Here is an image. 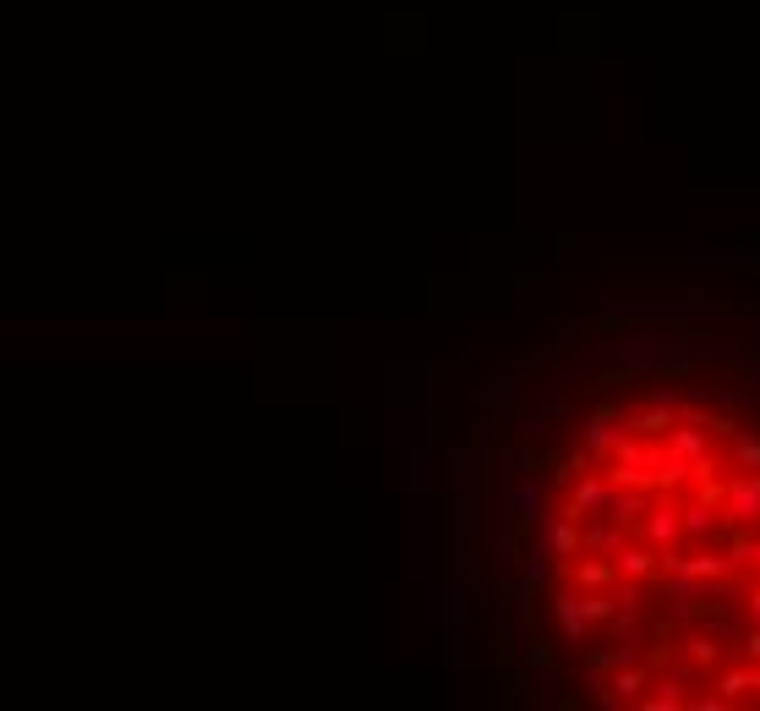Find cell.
Wrapping results in <instances>:
<instances>
[{"label": "cell", "instance_id": "1", "mask_svg": "<svg viewBox=\"0 0 760 711\" xmlns=\"http://www.w3.org/2000/svg\"><path fill=\"white\" fill-rule=\"evenodd\" d=\"M618 356H624L629 367H684L689 345L684 340H624Z\"/></svg>", "mask_w": 760, "mask_h": 711}, {"label": "cell", "instance_id": "2", "mask_svg": "<svg viewBox=\"0 0 760 711\" xmlns=\"http://www.w3.org/2000/svg\"><path fill=\"white\" fill-rule=\"evenodd\" d=\"M717 504L728 509V520H733L739 531H750L755 520H760V476H739V482H728Z\"/></svg>", "mask_w": 760, "mask_h": 711}, {"label": "cell", "instance_id": "3", "mask_svg": "<svg viewBox=\"0 0 760 711\" xmlns=\"http://www.w3.org/2000/svg\"><path fill=\"white\" fill-rule=\"evenodd\" d=\"M706 449H711V444H706V427H700V422H673V427H668V454H662V460L695 471V460H700Z\"/></svg>", "mask_w": 760, "mask_h": 711}, {"label": "cell", "instance_id": "4", "mask_svg": "<svg viewBox=\"0 0 760 711\" xmlns=\"http://www.w3.org/2000/svg\"><path fill=\"white\" fill-rule=\"evenodd\" d=\"M607 498H613V482H607V476H580L575 493H569V509H564V515H569V520H586L591 509H607Z\"/></svg>", "mask_w": 760, "mask_h": 711}, {"label": "cell", "instance_id": "5", "mask_svg": "<svg viewBox=\"0 0 760 711\" xmlns=\"http://www.w3.org/2000/svg\"><path fill=\"white\" fill-rule=\"evenodd\" d=\"M629 433V416L624 411H596L591 427H586V449L591 454H613V444Z\"/></svg>", "mask_w": 760, "mask_h": 711}, {"label": "cell", "instance_id": "6", "mask_svg": "<svg viewBox=\"0 0 760 711\" xmlns=\"http://www.w3.org/2000/svg\"><path fill=\"white\" fill-rule=\"evenodd\" d=\"M646 487H629V493H618L613 487V498H607V520H613V526H635L640 515H646Z\"/></svg>", "mask_w": 760, "mask_h": 711}, {"label": "cell", "instance_id": "7", "mask_svg": "<svg viewBox=\"0 0 760 711\" xmlns=\"http://www.w3.org/2000/svg\"><path fill=\"white\" fill-rule=\"evenodd\" d=\"M646 542L651 547H673L678 542V509L673 504H646Z\"/></svg>", "mask_w": 760, "mask_h": 711}, {"label": "cell", "instance_id": "8", "mask_svg": "<svg viewBox=\"0 0 760 711\" xmlns=\"http://www.w3.org/2000/svg\"><path fill=\"white\" fill-rule=\"evenodd\" d=\"M553 613H558V624H564V635L580 646V640H586V629H591L586 602H580V597H558V602H553Z\"/></svg>", "mask_w": 760, "mask_h": 711}, {"label": "cell", "instance_id": "9", "mask_svg": "<svg viewBox=\"0 0 760 711\" xmlns=\"http://www.w3.org/2000/svg\"><path fill=\"white\" fill-rule=\"evenodd\" d=\"M509 504L520 509L525 520H536V509H542V482H536L531 471H520V476H514V487H509Z\"/></svg>", "mask_w": 760, "mask_h": 711}, {"label": "cell", "instance_id": "10", "mask_svg": "<svg viewBox=\"0 0 760 711\" xmlns=\"http://www.w3.org/2000/svg\"><path fill=\"white\" fill-rule=\"evenodd\" d=\"M542 547H547V553H580V520H558V526H547V536H542Z\"/></svg>", "mask_w": 760, "mask_h": 711}, {"label": "cell", "instance_id": "11", "mask_svg": "<svg viewBox=\"0 0 760 711\" xmlns=\"http://www.w3.org/2000/svg\"><path fill=\"white\" fill-rule=\"evenodd\" d=\"M711 509H717V504H706V498H700V504H689V509H678V531L711 536V531H717V515H711Z\"/></svg>", "mask_w": 760, "mask_h": 711}, {"label": "cell", "instance_id": "12", "mask_svg": "<svg viewBox=\"0 0 760 711\" xmlns=\"http://www.w3.org/2000/svg\"><path fill=\"white\" fill-rule=\"evenodd\" d=\"M613 569H618V575H629V580H646L651 575V547H618Z\"/></svg>", "mask_w": 760, "mask_h": 711}, {"label": "cell", "instance_id": "13", "mask_svg": "<svg viewBox=\"0 0 760 711\" xmlns=\"http://www.w3.org/2000/svg\"><path fill=\"white\" fill-rule=\"evenodd\" d=\"M607 312H689V301L684 296H668V301H629V296H613L607 301Z\"/></svg>", "mask_w": 760, "mask_h": 711}, {"label": "cell", "instance_id": "14", "mask_svg": "<svg viewBox=\"0 0 760 711\" xmlns=\"http://www.w3.org/2000/svg\"><path fill=\"white\" fill-rule=\"evenodd\" d=\"M640 706L646 711H678V706H689V695H684V684H657V695H646Z\"/></svg>", "mask_w": 760, "mask_h": 711}, {"label": "cell", "instance_id": "15", "mask_svg": "<svg viewBox=\"0 0 760 711\" xmlns=\"http://www.w3.org/2000/svg\"><path fill=\"white\" fill-rule=\"evenodd\" d=\"M613 690L624 695V701H635V695L646 690V673H640V668H624V662H618V679H613Z\"/></svg>", "mask_w": 760, "mask_h": 711}, {"label": "cell", "instance_id": "16", "mask_svg": "<svg viewBox=\"0 0 760 711\" xmlns=\"http://www.w3.org/2000/svg\"><path fill=\"white\" fill-rule=\"evenodd\" d=\"M750 690H760V673H728V679H722V701H739V695H750Z\"/></svg>", "mask_w": 760, "mask_h": 711}, {"label": "cell", "instance_id": "17", "mask_svg": "<svg viewBox=\"0 0 760 711\" xmlns=\"http://www.w3.org/2000/svg\"><path fill=\"white\" fill-rule=\"evenodd\" d=\"M733 460H739L744 471H760V438H755V433H739V444H733Z\"/></svg>", "mask_w": 760, "mask_h": 711}, {"label": "cell", "instance_id": "18", "mask_svg": "<svg viewBox=\"0 0 760 711\" xmlns=\"http://www.w3.org/2000/svg\"><path fill=\"white\" fill-rule=\"evenodd\" d=\"M613 580V564H580V586L586 591H602Z\"/></svg>", "mask_w": 760, "mask_h": 711}, {"label": "cell", "instance_id": "19", "mask_svg": "<svg viewBox=\"0 0 760 711\" xmlns=\"http://www.w3.org/2000/svg\"><path fill=\"white\" fill-rule=\"evenodd\" d=\"M689 657H695V662H717V640H689Z\"/></svg>", "mask_w": 760, "mask_h": 711}, {"label": "cell", "instance_id": "20", "mask_svg": "<svg viewBox=\"0 0 760 711\" xmlns=\"http://www.w3.org/2000/svg\"><path fill=\"white\" fill-rule=\"evenodd\" d=\"M739 340H744V345H755V351H760V323H744V329H739Z\"/></svg>", "mask_w": 760, "mask_h": 711}, {"label": "cell", "instance_id": "21", "mask_svg": "<svg viewBox=\"0 0 760 711\" xmlns=\"http://www.w3.org/2000/svg\"><path fill=\"white\" fill-rule=\"evenodd\" d=\"M744 657H750V662H760V629H755L750 640H744Z\"/></svg>", "mask_w": 760, "mask_h": 711}, {"label": "cell", "instance_id": "22", "mask_svg": "<svg viewBox=\"0 0 760 711\" xmlns=\"http://www.w3.org/2000/svg\"><path fill=\"white\" fill-rule=\"evenodd\" d=\"M750 608H755V613H760V591H755V597H750Z\"/></svg>", "mask_w": 760, "mask_h": 711}, {"label": "cell", "instance_id": "23", "mask_svg": "<svg viewBox=\"0 0 760 711\" xmlns=\"http://www.w3.org/2000/svg\"><path fill=\"white\" fill-rule=\"evenodd\" d=\"M750 558H755V564H760V547H750Z\"/></svg>", "mask_w": 760, "mask_h": 711}]
</instances>
